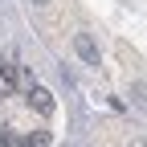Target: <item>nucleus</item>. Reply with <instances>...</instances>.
<instances>
[{"mask_svg": "<svg viewBox=\"0 0 147 147\" xmlns=\"http://www.w3.org/2000/svg\"><path fill=\"white\" fill-rule=\"evenodd\" d=\"M16 86V65L12 61H0V98H8Z\"/></svg>", "mask_w": 147, "mask_h": 147, "instance_id": "7ed1b4c3", "label": "nucleus"}, {"mask_svg": "<svg viewBox=\"0 0 147 147\" xmlns=\"http://www.w3.org/2000/svg\"><path fill=\"white\" fill-rule=\"evenodd\" d=\"M131 147H147V135H139V139H131Z\"/></svg>", "mask_w": 147, "mask_h": 147, "instance_id": "0eeeda50", "label": "nucleus"}, {"mask_svg": "<svg viewBox=\"0 0 147 147\" xmlns=\"http://www.w3.org/2000/svg\"><path fill=\"white\" fill-rule=\"evenodd\" d=\"M131 94H135V106H143V110H147V86H143V82L131 90Z\"/></svg>", "mask_w": 147, "mask_h": 147, "instance_id": "39448f33", "label": "nucleus"}, {"mask_svg": "<svg viewBox=\"0 0 147 147\" xmlns=\"http://www.w3.org/2000/svg\"><path fill=\"white\" fill-rule=\"evenodd\" d=\"M21 147H49V131H29L21 139Z\"/></svg>", "mask_w": 147, "mask_h": 147, "instance_id": "20e7f679", "label": "nucleus"}, {"mask_svg": "<svg viewBox=\"0 0 147 147\" xmlns=\"http://www.w3.org/2000/svg\"><path fill=\"white\" fill-rule=\"evenodd\" d=\"M29 106L37 110V115H53V94H49V90H41V86H29Z\"/></svg>", "mask_w": 147, "mask_h": 147, "instance_id": "f03ea898", "label": "nucleus"}, {"mask_svg": "<svg viewBox=\"0 0 147 147\" xmlns=\"http://www.w3.org/2000/svg\"><path fill=\"white\" fill-rule=\"evenodd\" d=\"M16 139H12V131H0V147H12Z\"/></svg>", "mask_w": 147, "mask_h": 147, "instance_id": "423d86ee", "label": "nucleus"}, {"mask_svg": "<svg viewBox=\"0 0 147 147\" xmlns=\"http://www.w3.org/2000/svg\"><path fill=\"white\" fill-rule=\"evenodd\" d=\"M33 4H45V0H33Z\"/></svg>", "mask_w": 147, "mask_h": 147, "instance_id": "6e6552de", "label": "nucleus"}, {"mask_svg": "<svg viewBox=\"0 0 147 147\" xmlns=\"http://www.w3.org/2000/svg\"><path fill=\"white\" fill-rule=\"evenodd\" d=\"M74 49H78V57L86 65H98V41L90 33H78V37H74Z\"/></svg>", "mask_w": 147, "mask_h": 147, "instance_id": "f257e3e1", "label": "nucleus"}]
</instances>
